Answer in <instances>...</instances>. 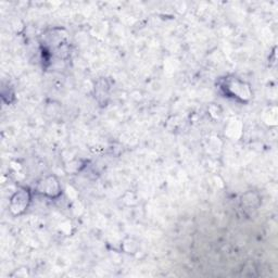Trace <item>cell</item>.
Returning <instances> with one entry per match:
<instances>
[{"label": "cell", "mask_w": 278, "mask_h": 278, "mask_svg": "<svg viewBox=\"0 0 278 278\" xmlns=\"http://www.w3.org/2000/svg\"><path fill=\"white\" fill-rule=\"evenodd\" d=\"M30 192L26 189H22L16 192L11 199L10 209L14 214H21L25 210L30 203Z\"/></svg>", "instance_id": "cell-1"}, {"label": "cell", "mask_w": 278, "mask_h": 278, "mask_svg": "<svg viewBox=\"0 0 278 278\" xmlns=\"http://www.w3.org/2000/svg\"><path fill=\"white\" fill-rule=\"evenodd\" d=\"M40 191L43 193L49 196V197H55L57 194H59L60 188L58 182L55 181L54 177H49L43 183H40Z\"/></svg>", "instance_id": "cell-2"}]
</instances>
